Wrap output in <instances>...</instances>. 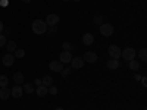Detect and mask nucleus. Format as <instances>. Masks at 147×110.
<instances>
[{
  "label": "nucleus",
  "mask_w": 147,
  "mask_h": 110,
  "mask_svg": "<svg viewBox=\"0 0 147 110\" xmlns=\"http://www.w3.org/2000/svg\"><path fill=\"white\" fill-rule=\"evenodd\" d=\"M52 84H53V78L50 75H44V78H41V85H44V87H50Z\"/></svg>",
  "instance_id": "obj_19"
},
{
  "label": "nucleus",
  "mask_w": 147,
  "mask_h": 110,
  "mask_svg": "<svg viewBox=\"0 0 147 110\" xmlns=\"http://www.w3.org/2000/svg\"><path fill=\"white\" fill-rule=\"evenodd\" d=\"M128 68H129L131 70H134V72H137L141 66H140V63L137 62L136 59H132V60H129V62H128Z\"/></svg>",
  "instance_id": "obj_17"
},
{
  "label": "nucleus",
  "mask_w": 147,
  "mask_h": 110,
  "mask_svg": "<svg viewBox=\"0 0 147 110\" xmlns=\"http://www.w3.org/2000/svg\"><path fill=\"white\" fill-rule=\"evenodd\" d=\"M12 79H13V82L16 84V85H21V84H24V73L22 72H15L13 73V76H12Z\"/></svg>",
  "instance_id": "obj_13"
},
{
  "label": "nucleus",
  "mask_w": 147,
  "mask_h": 110,
  "mask_svg": "<svg viewBox=\"0 0 147 110\" xmlns=\"http://www.w3.org/2000/svg\"><path fill=\"white\" fill-rule=\"evenodd\" d=\"M13 62H15V56L12 54V53H6V54L3 56V65H5L6 68L12 66V65H13Z\"/></svg>",
  "instance_id": "obj_12"
},
{
  "label": "nucleus",
  "mask_w": 147,
  "mask_h": 110,
  "mask_svg": "<svg viewBox=\"0 0 147 110\" xmlns=\"http://www.w3.org/2000/svg\"><path fill=\"white\" fill-rule=\"evenodd\" d=\"M31 28H32V32L34 34L41 35V34H46L47 32V23L43 19H34L32 23H31Z\"/></svg>",
  "instance_id": "obj_1"
},
{
  "label": "nucleus",
  "mask_w": 147,
  "mask_h": 110,
  "mask_svg": "<svg viewBox=\"0 0 147 110\" xmlns=\"http://www.w3.org/2000/svg\"><path fill=\"white\" fill-rule=\"evenodd\" d=\"M71 60H72V53L68 52V50H63L62 53L59 54V62H62V63H71Z\"/></svg>",
  "instance_id": "obj_7"
},
{
  "label": "nucleus",
  "mask_w": 147,
  "mask_h": 110,
  "mask_svg": "<svg viewBox=\"0 0 147 110\" xmlns=\"http://www.w3.org/2000/svg\"><path fill=\"white\" fill-rule=\"evenodd\" d=\"M49 69H50L52 72H62L63 69V63L59 62V60H53V62H50V65H49Z\"/></svg>",
  "instance_id": "obj_8"
},
{
  "label": "nucleus",
  "mask_w": 147,
  "mask_h": 110,
  "mask_svg": "<svg viewBox=\"0 0 147 110\" xmlns=\"http://www.w3.org/2000/svg\"><path fill=\"white\" fill-rule=\"evenodd\" d=\"M72 73V68H63L62 69V72H60V75H62L63 78H66V76H69Z\"/></svg>",
  "instance_id": "obj_23"
},
{
  "label": "nucleus",
  "mask_w": 147,
  "mask_h": 110,
  "mask_svg": "<svg viewBox=\"0 0 147 110\" xmlns=\"http://www.w3.org/2000/svg\"><path fill=\"white\" fill-rule=\"evenodd\" d=\"M141 82H143V85H144V87H146V85H147V82H146V76H141V79H140Z\"/></svg>",
  "instance_id": "obj_31"
},
{
  "label": "nucleus",
  "mask_w": 147,
  "mask_h": 110,
  "mask_svg": "<svg viewBox=\"0 0 147 110\" xmlns=\"http://www.w3.org/2000/svg\"><path fill=\"white\" fill-rule=\"evenodd\" d=\"M82 59H84V62L96 63V62H97V54H96L94 52H85L84 56H82Z\"/></svg>",
  "instance_id": "obj_9"
},
{
  "label": "nucleus",
  "mask_w": 147,
  "mask_h": 110,
  "mask_svg": "<svg viewBox=\"0 0 147 110\" xmlns=\"http://www.w3.org/2000/svg\"><path fill=\"white\" fill-rule=\"evenodd\" d=\"M38 97H44V95H47L49 93H47V87H44V85H38V87L35 88V91H34Z\"/></svg>",
  "instance_id": "obj_14"
},
{
  "label": "nucleus",
  "mask_w": 147,
  "mask_h": 110,
  "mask_svg": "<svg viewBox=\"0 0 147 110\" xmlns=\"http://www.w3.org/2000/svg\"><path fill=\"white\" fill-rule=\"evenodd\" d=\"M94 23H97V25H102V23H103V15H96L94 16Z\"/></svg>",
  "instance_id": "obj_25"
},
{
  "label": "nucleus",
  "mask_w": 147,
  "mask_h": 110,
  "mask_svg": "<svg viewBox=\"0 0 147 110\" xmlns=\"http://www.w3.org/2000/svg\"><path fill=\"white\" fill-rule=\"evenodd\" d=\"M34 85H37V87H38V85H41V79H40V78L34 79Z\"/></svg>",
  "instance_id": "obj_30"
},
{
  "label": "nucleus",
  "mask_w": 147,
  "mask_h": 110,
  "mask_svg": "<svg viewBox=\"0 0 147 110\" xmlns=\"http://www.w3.org/2000/svg\"><path fill=\"white\" fill-rule=\"evenodd\" d=\"M7 84H9V78L6 75H0V88L7 87Z\"/></svg>",
  "instance_id": "obj_22"
},
{
  "label": "nucleus",
  "mask_w": 147,
  "mask_h": 110,
  "mask_svg": "<svg viewBox=\"0 0 147 110\" xmlns=\"http://www.w3.org/2000/svg\"><path fill=\"white\" fill-rule=\"evenodd\" d=\"M107 53H109L110 59H116V60H119V57H121V53H122V50H121V48H119L118 46L112 44V46H109V48H107Z\"/></svg>",
  "instance_id": "obj_2"
},
{
  "label": "nucleus",
  "mask_w": 147,
  "mask_h": 110,
  "mask_svg": "<svg viewBox=\"0 0 147 110\" xmlns=\"http://www.w3.org/2000/svg\"><path fill=\"white\" fill-rule=\"evenodd\" d=\"M13 56L18 57V59H24V57H25V50H24V48H16Z\"/></svg>",
  "instance_id": "obj_21"
},
{
  "label": "nucleus",
  "mask_w": 147,
  "mask_h": 110,
  "mask_svg": "<svg viewBox=\"0 0 147 110\" xmlns=\"http://www.w3.org/2000/svg\"><path fill=\"white\" fill-rule=\"evenodd\" d=\"M74 2H81V0H74Z\"/></svg>",
  "instance_id": "obj_37"
},
{
  "label": "nucleus",
  "mask_w": 147,
  "mask_h": 110,
  "mask_svg": "<svg viewBox=\"0 0 147 110\" xmlns=\"http://www.w3.org/2000/svg\"><path fill=\"white\" fill-rule=\"evenodd\" d=\"M47 93L52 94V95H56V94H57V88L53 87V85H50V87H47Z\"/></svg>",
  "instance_id": "obj_26"
},
{
  "label": "nucleus",
  "mask_w": 147,
  "mask_h": 110,
  "mask_svg": "<svg viewBox=\"0 0 147 110\" xmlns=\"http://www.w3.org/2000/svg\"><path fill=\"white\" fill-rule=\"evenodd\" d=\"M6 43H7V38H6V35L0 34V47H5V46H6Z\"/></svg>",
  "instance_id": "obj_27"
},
{
  "label": "nucleus",
  "mask_w": 147,
  "mask_h": 110,
  "mask_svg": "<svg viewBox=\"0 0 147 110\" xmlns=\"http://www.w3.org/2000/svg\"><path fill=\"white\" fill-rule=\"evenodd\" d=\"M100 34H102L103 37H110V35L113 34V25H112V23L103 22L102 25H100Z\"/></svg>",
  "instance_id": "obj_3"
},
{
  "label": "nucleus",
  "mask_w": 147,
  "mask_h": 110,
  "mask_svg": "<svg viewBox=\"0 0 147 110\" xmlns=\"http://www.w3.org/2000/svg\"><path fill=\"white\" fill-rule=\"evenodd\" d=\"M121 57H124L125 62H129V60L136 59V50H134L132 47H128V48H125V50H122Z\"/></svg>",
  "instance_id": "obj_4"
},
{
  "label": "nucleus",
  "mask_w": 147,
  "mask_h": 110,
  "mask_svg": "<svg viewBox=\"0 0 147 110\" xmlns=\"http://www.w3.org/2000/svg\"><path fill=\"white\" fill-rule=\"evenodd\" d=\"M22 94H24V90H22L21 85H15V87L10 90V95L13 97V99H21Z\"/></svg>",
  "instance_id": "obj_10"
},
{
  "label": "nucleus",
  "mask_w": 147,
  "mask_h": 110,
  "mask_svg": "<svg viewBox=\"0 0 147 110\" xmlns=\"http://www.w3.org/2000/svg\"><path fill=\"white\" fill-rule=\"evenodd\" d=\"M3 30H5V28H3V22L0 21V32H3Z\"/></svg>",
  "instance_id": "obj_33"
},
{
  "label": "nucleus",
  "mask_w": 147,
  "mask_h": 110,
  "mask_svg": "<svg viewBox=\"0 0 147 110\" xmlns=\"http://www.w3.org/2000/svg\"><path fill=\"white\" fill-rule=\"evenodd\" d=\"M62 47H63V50H68V52H72V44L71 43H68V41H65L63 44H62Z\"/></svg>",
  "instance_id": "obj_28"
},
{
  "label": "nucleus",
  "mask_w": 147,
  "mask_h": 110,
  "mask_svg": "<svg viewBox=\"0 0 147 110\" xmlns=\"http://www.w3.org/2000/svg\"><path fill=\"white\" fill-rule=\"evenodd\" d=\"M134 79H136V81H140V79H141V76H140V75H136V76H134Z\"/></svg>",
  "instance_id": "obj_34"
},
{
  "label": "nucleus",
  "mask_w": 147,
  "mask_h": 110,
  "mask_svg": "<svg viewBox=\"0 0 147 110\" xmlns=\"http://www.w3.org/2000/svg\"><path fill=\"white\" fill-rule=\"evenodd\" d=\"M138 54H140V60H141V62H146V60H147V50H146V48H141Z\"/></svg>",
  "instance_id": "obj_24"
},
{
  "label": "nucleus",
  "mask_w": 147,
  "mask_h": 110,
  "mask_svg": "<svg viewBox=\"0 0 147 110\" xmlns=\"http://www.w3.org/2000/svg\"><path fill=\"white\" fill-rule=\"evenodd\" d=\"M81 41H82L84 46H91V44L94 43V35H93L91 32L84 34V35H82V38H81Z\"/></svg>",
  "instance_id": "obj_11"
},
{
  "label": "nucleus",
  "mask_w": 147,
  "mask_h": 110,
  "mask_svg": "<svg viewBox=\"0 0 147 110\" xmlns=\"http://www.w3.org/2000/svg\"><path fill=\"white\" fill-rule=\"evenodd\" d=\"M84 59L82 57H72V60H71V68L72 69H81V68H84Z\"/></svg>",
  "instance_id": "obj_6"
},
{
  "label": "nucleus",
  "mask_w": 147,
  "mask_h": 110,
  "mask_svg": "<svg viewBox=\"0 0 147 110\" xmlns=\"http://www.w3.org/2000/svg\"><path fill=\"white\" fill-rule=\"evenodd\" d=\"M9 95H10V90L7 87H2V88H0V99H2V100H7Z\"/></svg>",
  "instance_id": "obj_15"
},
{
  "label": "nucleus",
  "mask_w": 147,
  "mask_h": 110,
  "mask_svg": "<svg viewBox=\"0 0 147 110\" xmlns=\"http://www.w3.org/2000/svg\"><path fill=\"white\" fill-rule=\"evenodd\" d=\"M21 2H22V3H30L31 0H21Z\"/></svg>",
  "instance_id": "obj_35"
},
{
  "label": "nucleus",
  "mask_w": 147,
  "mask_h": 110,
  "mask_svg": "<svg viewBox=\"0 0 147 110\" xmlns=\"http://www.w3.org/2000/svg\"><path fill=\"white\" fill-rule=\"evenodd\" d=\"M44 22L47 23V27H57V23H59V16H57L56 13H50V15H47V18H46Z\"/></svg>",
  "instance_id": "obj_5"
},
{
  "label": "nucleus",
  "mask_w": 147,
  "mask_h": 110,
  "mask_svg": "<svg viewBox=\"0 0 147 110\" xmlns=\"http://www.w3.org/2000/svg\"><path fill=\"white\" fill-rule=\"evenodd\" d=\"M55 110H63L62 107H57V109H55Z\"/></svg>",
  "instance_id": "obj_36"
},
{
  "label": "nucleus",
  "mask_w": 147,
  "mask_h": 110,
  "mask_svg": "<svg viewBox=\"0 0 147 110\" xmlns=\"http://www.w3.org/2000/svg\"><path fill=\"white\" fill-rule=\"evenodd\" d=\"M107 68H109L110 70H116V69L119 68V60H116V59H110L109 62H107Z\"/></svg>",
  "instance_id": "obj_16"
},
{
  "label": "nucleus",
  "mask_w": 147,
  "mask_h": 110,
  "mask_svg": "<svg viewBox=\"0 0 147 110\" xmlns=\"http://www.w3.org/2000/svg\"><path fill=\"white\" fill-rule=\"evenodd\" d=\"M0 5H2V6H6V5H7V0H0Z\"/></svg>",
  "instance_id": "obj_32"
},
{
  "label": "nucleus",
  "mask_w": 147,
  "mask_h": 110,
  "mask_svg": "<svg viewBox=\"0 0 147 110\" xmlns=\"http://www.w3.org/2000/svg\"><path fill=\"white\" fill-rule=\"evenodd\" d=\"M22 90H24V93H25V94H32V93L35 91V88H34V85H32V84H30V82H27V84H24V87H22Z\"/></svg>",
  "instance_id": "obj_18"
},
{
  "label": "nucleus",
  "mask_w": 147,
  "mask_h": 110,
  "mask_svg": "<svg viewBox=\"0 0 147 110\" xmlns=\"http://www.w3.org/2000/svg\"><path fill=\"white\" fill-rule=\"evenodd\" d=\"M62 2H69V0H62Z\"/></svg>",
  "instance_id": "obj_38"
},
{
  "label": "nucleus",
  "mask_w": 147,
  "mask_h": 110,
  "mask_svg": "<svg viewBox=\"0 0 147 110\" xmlns=\"http://www.w3.org/2000/svg\"><path fill=\"white\" fill-rule=\"evenodd\" d=\"M5 47H6L7 53H13V52L16 50V48H18V47H16V43H15V41H7Z\"/></svg>",
  "instance_id": "obj_20"
},
{
  "label": "nucleus",
  "mask_w": 147,
  "mask_h": 110,
  "mask_svg": "<svg viewBox=\"0 0 147 110\" xmlns=\"http://www.w3.org/2000/svg\"><path fill=\"white\" fill-rule=\"evenodd\" d=\"M56 32H57V27H47V34L55 35Z\"/></svg>",
  "instance_id": "obj_29"
}]
</instances>
